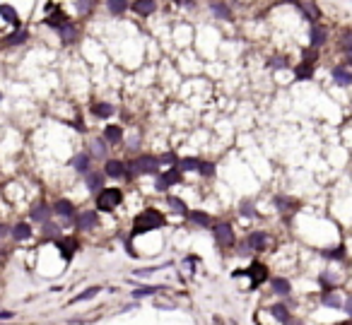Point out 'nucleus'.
Instances as JSON below:
<instances>
[{"instance_id":"6e6552de","label":"nucleus","mask_w":352,"mask_h":325,"mask_svg":"<svg viewBox=\"0 0 352 325\" xmlns=\"http://www.w3.org/2000/svg\"><path fill=\"white\" fill-rule=\"evenodd\" d=\"M157 10V0H133V12L140 17H148Z\"/></svg>"},{"instance_id":"09e8293b","label":"nucleus","mask_w":352,"mask_h":325,"mask_svg":"<svg viewBox=\"0 0 352 325\" xmlns=\"http://www.w3.org/2000/svg\"><path fill=\"white\" fill-rule=\"evenodd\" d=\"M0 99H2V92H0Z\"/></svg>"},{"instance_id":"c9c22d12","label":"nucleus","mask_w":352,"mask_h":325,"mask_svg":"<svg viewBox=\"0 0 352 325\" xmlns=\"http://www.w3.org/2000/svg\"><path fill=\"white\" fill-rule=\"evenodd\" d=\"M159 289L162 287H140V289H135V291H133V296H135V299H140V296H152V294H154V291H159Z\"/></svg>"},{"instance_id":"c03bdc74","label":"nucleus","mask_w":352,"mask_h":325,"mask_svg":"<svg viewBox=\"0 0 352 325\" xmlns=\"http://www.w3.org/2000/svg\"><path fill=\"white\" fill-rule=\"evenodd\" d=\"M345 311H348V316H352V296H348V301H345Z\"/></svg>"},{"instance_id":"c756f323","label":"nucleus","mask_w":352,"mask_h":325,"mask_svg":"<svg viewBox=\"0 0 352 325\" xmlns=\"http://www.w3.org/2000/svg\"><path fill=\"white\" fill-rule=\"evenodd\" d=\"M323 304L331 308H343V301H340V296L335 294V291H328V294H323Z\"/></svg>"},{"instance_id":"f03ea898","label":"nucleus","mask_w":352,"mask_h":325,"mask_svg":"<svg viewBox=\"0 0 352 325\" xmlns=\"http://www.w3.org/2000/svg\"><path fill=\"white\" fill-rule=\"evenodd\" d=\"M157 169H159V159H157V157H150V154L135 157V159L128 164V174L130 176H148V174H157Z\"/></svg>"},{"instance_id":"2f4dec72","label":"nucleus","mask_w":352,"mask_h":325,"mask_svg":"<svg viewBox=\"0 0 352 325\" xmlns=\"http://www.w3.org/2000/svg\"><path fill=\"white\" fill-rule=\"evenodd\" d=\"M27 39H29V32H15V34L7 36L5 44H7V46H15V44H24Z\"/></svg>"},{"instance_id":"e433bc0d","label":"nucleus","mask_w":352,"mask_h":325,"mask_svg":"<svg viewBox=\"0 0 352 325\" xmlns=\"http://www.w3.org/2000/svg\"><path fill=\"white\" fill-rule=\"evenodd\" d=\"M94 7V0H77V12L80 15H87Z\"/></svg>"},{"instance_id":"9b49d317","label":"nucleus","mask_w":352,"mask_h":325,"mask_svg":"<svg viewBox=\"0 0 352 325\" xmlns=\"http://www.w3.org/2000/svg\"><path fill=\"white\" fill-rule=\"evenodd\" d=\"M246 275H251V287H258L263 279H268V270H265L260 263H253V265L246 270Z\"/></svg>"},{"instance_id":"a878e982","label":"nucleus","mask_w":352,"mask_h":325,"mask_svg":"<svg viewBox=\"0 0 352 325\" xmlns=\"http://www.w3.org/2000/svg\"><path fill=\"white\" fill-rule=\"evenodd\" d=\"M191 217V222H196L198 227H210V217L205 215L203 210H193V212H188Z\"/></svg>"},{"instance_id":"39448f33","label":"nucleus","mask_w":352,"mask_h":325,"mask_svg":"<svg viewBox=\"0 0 352 325\" xmlns=\"http://www.w3.org/2000/svg\"><path fill=\"white\" fill-rule=\"evenodd\" d=\"M181 181V171L179 169H169L164 174H157V190H167L169 186Z\"/></svg>"},{"instance_id":"423d86ee","label":"nucleus","mask_w":352,"mask_h":325,"mask_svg":"<svg viewBox=\"0 0 352 325\" xmlns=\"http://www.w3.org/2000/svg\"><path fill=\"white\" fill-rule=\"evenodd\" d=\"M104 174L111 176V179H123V176L128 174V166L123 162H118V159H109L106 166H104Z\"/></svg>"},{"instance_id":"37998d69","label":"nucleus","mask_w":352,"mask_h":325,"mask_svg":"<svg viewBox=\"0 0 352 325\" xmlns=\"http://www.w3.org/2000/svg\"><path fill=\"white\" fill-rule=\"evenodd\" d=\"M159 162H164V164H174V162H176V157H174V154H164V157H162Z\"/></svg>"},{"instance_id":"de8ad7c7","label":"nucleus","mask_w":352,"mask_h":325,"mask_svg":"<svg viewBox=\"0 0 352 325\" xmlns=\"http://www.w3.org/2000/svg\"><path fill=\"white\" fill-rule=\"evenodd\" d=\"M348 65H352V51H348Z\"/></svg>"},{"instance_id":"58836bf2","label":"nucleus","mask_w":352,"mask_h":325,"mask_svg":"<svg viewBox=\"0 0 352 325\" xmlns=\"http://www.w3.org/2000/svg\"><path fill=\"white\" fill-rule=\"evenodd\" d=\"M198 171H201V176H212V174H215V166L207 162H201L198 164Z\"/></svg>"},{"instance_id":"a18cd8bd","label":"nucleus","mask_w":352,"mask_h":325,"mask_svg":"<svg viewBox=\"0 0 352 325\" xmlns=\"http://www.w3.org/2000/svg\"><path fill=\"white\" fill-rule=\"evenodd\" d=\"M0 318H12V313L10 311H0Z\"/></svg>"},{"instance_id":"cd10ccee","label":"nucleus","mask_w":352,"mask_h":325,"mask_svg":"<svg viewBox=\"0 0 352 325\" xmlns=\"http://www.w3.org/2000/svg\"><path fill=\"white\" fill-rule=\"evenodd\" d=\"M167 202H169V207H171V210H174L176 215H188V207H186V205H184V202H181L179 198L169 195V198H167Z\"/></svg>"},{"instance_id":"5701e85b","label":"nucleus","mask_w":352,"mask_h":325,"mask_svg":"<svg viewBox=\"0 0 352 325\" xmlns=\"http://www.w3.org/2000/svg\"><path fill=\"white\" fill-rule=\"evenodd\" d=\"M65 22H70V19L65 17V15H63L60 10H58L56 15H49V17H46V24H49V27H53V29H60V27L65 24Z\"/></svg>"},{"instance_id":"2eb2a0df","label":"nucleus","mask_w":352,"mask_h":325,"mask_svg":"<svg viewBox=\"0 0 352 325\" xmlns=\"http://www.w3.org/2000/svg\"><path fill=\"white\" fill-rule=\"evenodd\" d=\"M92 113L97 118H109V116H113V106L104 104V101H97V104H92Z\"/></svg>"},{"instance_id":"20e7f679","label":"nucleus","mask_w":352,"mask_h":325,"mask_svg":"<svg viewBox=\"0 0 352 325\" xmlns=\"http://www.w3.org/2000/svg\"><path fill=\"white\" fill-rule=\"evenodd\" d=\"M215 241L220 243V246H232L234 243V232H232V224H227V222H220V224H215Z\"/></svg>"},{"instance_id":"4be33fe9","label":"nucleus","mask_w":352,"mask_h":325,"mask_svg":"<svg viewBox=\"0 0 352 325\" xmlns=\"http://www.w3.org/2000/svg\"><path fill=\"white\" fill-rule=\"evenodd\" d=\"M104 135H106V142H121V138H123V130H121V126H109L106 130H104Z\"/></svg>"},{"instance_id":"f257e3e1","label":"nucleus","mask_w":352,"mask_h":325,"mask_svg":"<svg viewBox=\"0 0 352 325\" xmlns=\"http://www.w3.org/2000/svg\"><path fill=\"white\" fill-rule=\"evenodd\" d=\"M167 224V219L164 215L159 212V210H145V212H140V215L133 219V236H140L145 234V232H154V229H162Z\"/></svg>"},{"instance_id":"6ab92c4d","label":"nucleus","mask_w":352,"mask_h":325,"mask_svg":"<svg viewBox=\"0 0 352 325\" xmlns=\"http://www.w3.org/2000/svg\"><path fill=\"white\" fill-rule=\"evenodd\" d=\"M73 169L80 171V174H87V171H90V154H75Z\"/></svg>"},{"instance_id":"a211bd4d","label":"nucleus","mask_w":352,"mask_h":325,"mask_svg":"<svg viewBox=\"0 0 352 325\" xmlns=\"http://www.w3.org/2000/svg\"><path fill=\"white\" fill-rule=\"evenodd\" d=\"M295 72H297L299 80H309V77L314 75V63H311V60H302V63L297 65Z\"/></svg>"},{"instance_id":"473e14b6","label":"nucleus","mask_w":352,"mask_h":325,"mask_svg":"<svg viewBox=\"0 0 352 325\" xmlns=\"http://www.w3.org/2000/svg\"><path fill=\"white\" fill-rule=\"evenodd\" d=\"M270 313L278 318L280 323H287V321H290V313H287V308L280 306V304H278V306H270Z\"/></svg>"},{"instance_id":"f3484780","label":"nucleus","mask_w":352,"mask_h":325,"mask_svg":"<svg viewBox=\"0 0 352 325\" xmlns=\"http://www.w3.org/2000/svg\"><path fill=\"white\" fill-rule=\"evenodd\" d=\"M210 7H212V12L220 19H232V10L224 2H220V0H210Z\"/></svg>"},{"instance_id":"a19ab883","label":"nucleus","mask_w":352,"mask_h":325,"mask_svg":"<svg viewBox=\"0 0 352 325\" xmlns=\"http://www.w3.org/2000/svg\"><path fill=\"white\" fill-rule=\"evenodd\" d=\"M340 46L345 48V51H352V32H345L343 39H340Z\"/></svg>"},{"instance_id":"72a5a7b5","label":"nucleus","mask_w":352,"mask_h":325,"mask_svg":"<svg viewBox=\"0 0 352 325\" xmlns=\"http://www.w3.org/2000/svg\"><path fill=\"white\" fill-rule=\"evenodd\" d=\"M273 289H275L278 294H290V282L278 277V279H273Z\"/></svg>"},{"instance_id":"1a4fd4ad","label":"nucleus","mask_w":352,"mask_h":325,"mask_svg":"<svg viewBox=\"0 0 352 325\" xmlns=\"http://www.w3.org/2000/svg\"><path fill=\"white\" fill-rule=\"evenodd\" d=\"M94 224H97V212H92V210H87V212H80V217L75 219V227H77L80 232H87V229H92Z\"/></svg>"},{"instance_id":"49530a36","label":"nucleus","mask_w":352,"mask_h":325,"mask_svg":"<svg viewBox=\"0 0 352 325\" xmlns=\"http://www.w3.org/2000/svg\"><path fill=\"white\" fill-rule=\"evenodd\" d=\"M5 234H7V227H5V224H0V238H2Z\"/></svg>"},{"instance_id":"c85d7f7f","label":"nucleus","mask_w":352,"mask_h":325,"mask_svg":"<svg viewBox=\"0 0 352 325\" xmlns=\"http://www.w3.org/2000/svg\"><path fill=\"white\" fill-rule=\"evenodd\" d=\"M12 236H15L17 241H24V238H29V236H32V229H29V224H17V227L12 229Z\"/></svg>"},{"instance_id":"412c9836","label":"nucleus","mask_w":352,"mask_h":325,"mask_svg":"<svg viewBox=\"0 0 352 325\" xmlns=\"http://www.w3.org/2000/svg\"><path fill=\"white\" fill-rule=\"evenodd\" d=\"M106 7L113 15H123L128 10V0H106Z\"/></svg>"},{"instance_id":"7c9ffc66","label":"nucleus","mask_w":352,"mask_h":325,"mask_svg":"<svg viewBox=\"0 0 352 325\" xmlns=\"http://www.w3.org/2000/svg\"><path fill=\"white\" fill-rule=\"evenodd\" d=\"M49 217H51V212H49V207H44V205L34 207V212H32V219H34V222H49Z\"/></svg>"},{"instance_id":"4468645a","label":"nucleus","mask_w":352,"mask_h":325,"mask_svg":"<svg viewBox=\"0 0 352 325\" xmlns=\"http://www.w3.org/2000/svg\"><path fill=\"white\" fill-rule=\"evenodd\" d=\"M58 34H60V39H63L65 44H70V41H75V36H77V27H75L73 22H65V24L58 29Z\"/></svg>"},{"instance_id":"b1692460","label":"nucleus","mask_w":352,"mask_h":325,"mask_svg":"<svg viewBox=\"0 0 352 325\" xmlns=\"http://www.w3.org/2000/svg\"><path fill=\"white\" fill-rule=\"evenodd\" d=\"M333 77L338 85H343V87H348V85H352V75L348 70H343V68H335L333 70Z\"/></svg>"},{"instance_id":"4c0bfd02","label":"nucleus","mask_w":352,"mask_h":325,"mask_svg":"<svg viewBox=\"0 0 352 325\" xmlns=\"http://www.w3.org/2000/svg\"><path fill=\"white\" fill-rule=\"evenodd\" d=\"M275 205H278L282 212H287L290 207H295L297 202H295V200H287V198H275Z\"/></svg>"},{"instance_id":"aec40b11","label":"nucleus","mask_w":352,"mask_h":325,"mask_svg":"<svg viewBox=\"0 0 352 325\" xmlns=\"http://www.w3.org/2000/svg\"><path fill=\"white\" fill-rule=\"evenodd\" d=\"M0 15L5 17V22H10V24L19 27V15H17V10H12L10 5H0Z\"/></svg>"},{"instance_id":"f8f14e48","label":"nucleus","mask_w":352,"mask_h":325,"mask_svg":"<svg viewBox=\"0 0 352 325\" xmlns=\"http://www.w3.org/2000/svg\"><path fill=\"white\" fill-rule=\"evenodd\" d=\"M104 176L106 174H99V171H87V188L92 193H99L101 186H104Z\"/></svg>"},{"instance_id":"ea45409f","label":"nucleus","mask_w":352,"mask_h":325,"mask_svg":"<svg viewBox=\"0 0 352 325\" xmlns=\"http://www.w3.org/2000/svg\"><path fill=\"white\" fill-rule=\"evenodd\" d=\"M241 215L244 217H253L256 215V212H253V202H251V200H244V202H241Z\"/></svg>"},{"instance_id":"dca6fc26","label":"nucleus","mask_w":352,"mask_h":325,"mask_svg":"<svg viewBox=\"0 0 352 325\" xmlns=\"http://www.w3.org/2000/svg\"><path fill=\"white\" fill-rule=\"evenodd\" d=\"M326 29H323V27H321V24H314V27H311V46H314V48H318V46H321V44H326Z\"/></svg>"},{"instance_id":"7ed1b4c3","label":"nucleus","mask_w":352,"mask_h":325,"mask_svg":"<svg viewBox=\"0 0 352 325\" xmlns=\"http://www.w3.org/2000/svg\"><path fill=\"white\" fill-rule=\"evenodd\" d=\"M123 200V193L118 188H101L97 195V210L101 212H113V207H118Z\"/></svg>"},{"instance_id":"393cba45","label":"nucleus","mask_w":352,"mask_h":325,"mask_svg":"<svg viewBox=\"0 0 352 325\" xmlns=\"http://www.w3.org/2000/svg\"><path fill=\"white\" fill-rule=\"evenodd\" d=\"M58 248L63 251V258H65V260H70V255H73V251H75V241L73 238H60V241H58Z\"/></svg>"},{"instance_id":"f704fd0d","label":"nucleus","mask_w":352,"mask_h":325,"mask_svg":"<svg viewBox=\"0 0 352 325\" xmlns=\"http://www.w3.org/2000/svg\"><path fill=\"white\" fill-rule=\"evenodd\" d=\"M97 294H99V287H90L87 291L77 294V296H75V301H90V299H94Z\"/></svg>"},{"instance_id":"bb28decb","label":"nucleus","mask_w":352,"mask_h":325,"mask_svg":"<svg viewBox=\"0 0 352 325\" xmlns=\"http://www.w3.org/2000/svg\"><path fill=\"white\" fill-rule=\"evenodd\" d=\"M90 147H92L94 157H99V159H104V157H106V142H104V140H99V138H94V140H92V144H90Z\"/></svg>"},{"instance_id":"ddd939ff","label":"nucleus","mask_w":352,"mask_h":325,"mask_svg":"<svg viewBox=\"0 0 352 325\" xmlns=\"http://www.w3.org/2000/svg\"><path fill=\"white\" fill-rule=\"evenodd\" d=\"M299 7H302V12L306 15V19H311V22L321 17V10L314 5V0H302V2H299Z\"/></svg>"},{"instance_id":"0eeeda50","label":"nucleus","mask_w":352,"mask_h":325,"mask_svg":"<svg viewBox=\"0 0 352 325\" xmlns=\"http://www.w3.org/2000/svg\"><path fill=\"white\" fill-rule=\"evenodd\" d=\"M268 246V236L263 234V232H253V234L246 238V243H244V251L246 253V248H253V251H260V248H265Z\"/></svg>"},{"instance_id":"9d476101","label":"nucleus","mask_w":352,"mask_h":325,"mask_svg":"<svg viewBox=\"0 0 352 325\" xmlns=\"http://www.w3.org/2000/svg\"><path fill=\"white\" fill-rule=\"evenodd\" d=\"M53 212H56L58 217H63L65 222H73L75 207H73V202H70V200H56V205H53Z\"/></svg>"},{"instance_id":"79ce46f5","label":"nucleus","mask_w":352,"mask_h":325,"mask_svg":"<svg viewBox=\"0 0 352 325\" xmlns=\"http://www.w3.org/2000/svg\"><path fill=\"white\" fill-rule=\"evenodd\" d=\"M198 159H184V162H181V169H184V171H188V169H198Z\"/></svg>"}]
</instances>
